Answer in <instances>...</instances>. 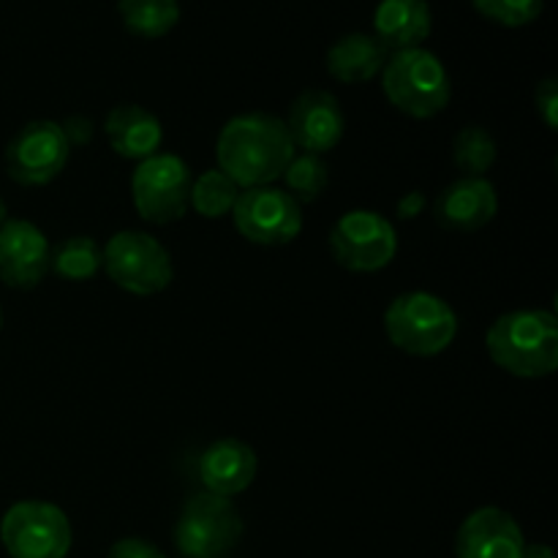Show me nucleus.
<instances>
[{
  "instance_id": "obj_12",
  "label": "nucleus",
  "mask_w": 558,
  "mask_h": 558,
  "mask_svg": "<svg viewBox=\"0 0 558 558\" xmlns=\"http://www.w3.org/2000/svg\"><path fill=\"white\" fill-rule=\"evenodd\" d=\"M283 125H287L294 150L300 147L303 153L322 156L343 140L347 118H343L341 104L332 93L314 87V90H303L294 98Z\"/></svg>"
},
{
  "instance_id": "obj_5",
  "label": "nucleus",
  "mask_w": 558,
  "mask_h": 558,
  "mask_svg": "<svg viewBox=\"0 0 558 558\" xmlns=\"http://www.w3.org/2000/svg\"><path fill=\"white\" fill-rule=\"evenodd\" d=\"M104 272L114 287L140 294V298L163 292L174 278L172 256L163 248L161 240L147 232H134V229H125L107 240Z\"/></svg>"
},
{
  "instance_id": "obj_20",
  "label": "nucleus",
  "mask_w": 558,
  "mask_h": 558,
  "mask_svg": "<svg viewBox=\"0 0 558 558\" xmlns=\"http://www.w3.org/2000/svg\"><path fill=\"white\" fill-rule=\"evenodd\" d=\"M104 270V248L87 234H74L49 254V272L69 283H85Z\"/></svg>"
},
{
  "instance_id": "obj_24",
  "label": "nucleus",
  "mask_w": 558,
  "mask_h": 558,
  "mask_svg": "<svg viewBox=\"0 0 558 558\" xmlns=\"http://www.w3.org/2000/svg\"><path fill=\"white\" fill-rule=\"evenodd\" d=\"M238 196L240 189L221 172V169H207V172H202L199 178H194V183H191L189 205L194 207L202 218L218 221V218L232 213Z\"/></svg>"
},
{
  "instance_id": "obj_32",
  "label": "nucleus",
  "mask_w": 558,
  "mask_h": 558,
  "mask_svg": "<svg viewBox=\"0 0 558 558\" xmlns=\"http://www.w3.org/2000/svg\"><path fill=\"white\" fill-rule=\"evenodd\" d=\"M0 327H3V311H0Z\"/></svg>"
},
{
  "instance_id": "obj_19",
  "label": "nucleus",
  "mask_w": 558,
  "mask_h": 558,
  "mask_svg": "<svg viewBox=\"0 0 558 558\" xmlns=\"http://www.w3.org/2000/svg\"><path fill=\"white\" fill-rule=\"evenodd\" d=\"M387 49L368 33H347L327 52V71L343 85H360L381 74Z\"/></svg>"
},
{
  "instance_id": "obj_27",
  "label": "nucleus",
  "mask_w": 558,
  "mask_h": 558,
  "mask_svg": "<svg viewBox=\"0 0 558 558\" xmlns=\"http://www.w3.org/2000/svg\"><path fill=\"white\" fill-rule=\"evenodd\" d=\"M107 558H167L153 543L140 537H123L109 548Z\"/></svg>"
},
{
  "instance_id": "obj_16",
  "label": "nucleus",
  "mask_w": 558,
  "mask_h": 558,
  "mask_svg": "<svg viewBox=\"0 0 558 558\" xmlns=\"http://www.w3.org/2000/svg\"><path fill=\"white\" fill-rule=\"evenodd\" d=\"M256 472H259V461H256L254 447L240 439H218L202 452L199 477L207 494L232 499L251 488Z\"/></svg>"
},
{
  "instance_id": "obj_11",
  "label": "nucleus",
  "mask_w": 558,
  "mask_h": 558,
  "mask_svg": "<svg viewBox=\"0 0 558 558\" xmlns=\"http://www.w3.org/2000/svg\"><path fill=\"white\" fill-rule=\"evenodd\" d=\"M71 145L65 142L60 123L52 120H31L16 131L5 147V169L16 185L38 189L49 185L65 169Z\"/></svg>"
},
{
  "instance_id": "obj_10",
  "label": "nucleus",
  "mask_w": 558,
  "mask_h": 558,
  "mask_svg": "<svg viewBox=\"0 0 558 558\" xmlns=\"http://www.w3.org/2000/svg\"><path fill=\"white\" fill-rule=\"evenodd\" d=\"M232 221L248 243L276 248L303 232V210L278 185L243 189L232 207Z\"/></svg>"
},
{
  "instance_id": "obj_15",
  "label": "nucleus",
  "mask_w": 558,
  "mask_h": 558,
  "mask_svg": "<svg viewBox=\"0 0 558 558\" xmlns=\"http://www.w3.org/2000/svg\"><path fill=\"white\" fill-rule=\"evenodd\" d=\"M499 213V194L488 178H458L441 189L434 218L447 232H477Z\"/></svg>"
},
{
  "instance_id": "obj_21",
  "label": "nucleus",
  "mask_w": 558,
  "mask_h": 558,
  "mask_svg": "<svg viewBox=\"0 0 558 558\" xmlns=\"http://www.w3.org/2000/svg\"><path fill=\"white\" fill-rule=\"evenodd\" d=\"M118 14L134 36L161 38L180 22V3L178 0H118Z\"/></svg>"
},
{
  "instance_id": "obj_18",
  "label": "nucleus",
  "mask_w": 558,
  "mask_h": 558,
  "mask_svg": "<svg viewBox=\"0 0 558 558\" xmlns=\"http://www.w3.org/2000/svg\"><path fill=\"white\" fill-rule=\"evenodd\" d=\"M434 27L428 0H381L374 14V38L385 49L423 47Z\"/></svg>"
},
{
  "instance_id": "obj_13",
  "label": "nucleus",
  "mask_w": 558,
  "mask_h": 558,
  "mask_svg": "<svg viewBox=\"0 0 558 558\" xmlns=\"http://www.w3.org/2000/svg\"><path fill=\"white\" fill-rule=\"evenodd\" d=\"M47 234L25 218H9L0 227V281L14 289H33L49 272Z\"/></svg>"
},
{
  "instance_id": "obj_25",
  "label": "nucleus",
  "mask_w": 558,
  "mask_h": 558,
  "mask_svg": "<svg viewBox=\"0 0 558 558\" xmlns=\"http://www.w3.org/2000/svg\"><path fill=\"white\" fill-rule=\"evenodd\" d=\"M472 3L485 20L496 22V25L523 27L532 25L543 14L545 0H472Z\"/></svg>"
},
{
  "instance_id": "obj_3",
  "label": "nucleus",
  "mask_w": 558,
  "mask_h": 558,
  "mask_svg": "<svg viewBox=\"0 0 558 558\" xmlns=\"http://www.w3.org/2000/svg\"><path fill=\"white\" fill-rule=\"evenodd\" d=\"M381 90L398 112L428 120L445 112L452 98V82L445 63L430 49L414 47L387 58L381 69Z\"/></svg>"
},
{
  "instance_id": "obj_7",
  "label": "nucleus",
  "mask_w": 558,
  "mask_h": 558,
  "mask_svg": "<svg viewBox=\"0 0 558 558\" xmlns=\"http://www.w3.org/2000/svg\"><path fill=\"white\" fill-rule=\"evenodd\" d=\"M71 539L69 515L52 501H16L0 521V543L11 558H65Z\"/></svg>"
},
{
  "instance_id": "obj_28",
  "label": "nucleus",
  "mask_w": 558,
  "mask_h": 558,
  "mask_svg": "<svg viewBox=\"0 0 558 558\" xmlns=\"http://www.w3.org/2000/svg\"><path fill=\"white\" fill-rule=\"evenodd\" d=\"M60 129H63L65 142H69L71 147H85L87 142L93 140V134H96V125H93V120L85 118V114H71L65 123H60Z\"/></svg>"
},
{
  "instance_id": "obj_14",
  "label": "nucleus",
  "mask_w": 558,
  "mask_h": 558,
  "mask_svg": "<svg viewBox=\"0 0 558 558\" xmlns=\"http://www.w3.org/2000/svg\"><path fill=\"white\" fill-rule=\"evenodd\" d=\"M526 539L510 512L480 507L456 534V558H521Z\"/></svg>"
},
{
  "instance_id": "obj_29",
  "label": "nucleus",
  "mask_w": 558,
  "mask_h": 558,
  "mask_svg": "<svg viewBox=\"0 0 558 558\" xmlns=\"http://www.w3.org/2000/svg\"><path fill=\"white\" fill-rule=\"evenodd\" d=\"M425 210V194L423 191H409V194L401 196V202H398V216L401 218H417L420 213Z\"/></svg>"
},
{
  "instance_id": "obj_9",
  "label": "nucleus",
  "mask_w": 558,
  "mask_h": 558,
  "mask_svg": "<svg viewBox=\"0 0 558 558\" xmlns=\"http://www.w3.org/2000/svg\"><path fill=\"white\" fill-rule=\"evenodd\" d=\"M330 251L352 272H379L396 259V227L376 210H349L332 223Z\"/></svg>"
},
{
  "instance_id": "obj_1",
  "label": "nucleus",
  "mask_w": 558,
  "mask_h": 558,
  "mask_svg": "<svg viewBox=\"0 0 558 558\" xmlns=\"http://www.w3.org/2000/svg\"><path fill=\"white\" fill-rule=\"evenodd\" d=\"M294 153L283 120L267 112L238 114L223 125L216 142L218 169L240 191L276 183Z\"/></svg>"
},
{
  "instance_id": "obj_4",
  "label": "nucleus",
  "mask_w": 558,
  "mask_h": 558,
  "mask_svg": "<svg viewBox=\"0 0 558 558\" xmlns=\"http://www.w3.org/2000/svg\"><path fill=\"white\" fill-rule=\"evenodd\" d=\"M390 343L412 357H436L458 336V316L447 300L430 292L398 294L385 311Z\"/></svg>"
},
{
  "instance_id": "obj_26",
  "label": "nucleus",
  "mask_w": 558,
  "mask_h": 558,
  "mask_svg": "<svg viewBox=\"0 0 558 558\" xmlns=\"http://www.w3.org/2000/svg\"><path fill=\"white\" fill-rule=\"evenodd\" d=\"M534 104H537V112L543 118V123L548 125L550 131L558 129V82L556 76H548L537 85V93H534Z\"/></svg>"
},
{
  "instance_id": "obj_30",
  "label": "nucleus",
  "mask_w": 558,
  "mask_h": 558,
  "mask_svg": "<svg viewBox=\"0 0 558 558\" xmlns=\"http://www.w3.org/2000/svg\"><path fill=\"white\" fill-rule=\"evenodd\" d=\"M521 558H556V554H554V548H550V545L534 543V545H526V548H523Z\"/></svg>"
},
{
  "instance_id": "obj_17",
  "label": "nucleus",
  "mask_w": 558,
  "mask_h": 558,
  "mask_svg": "<svg viewBox=\"0 0 558 558\" xmlns=\"http://www.w3.org/2000/svg\"><path fill=\"white\" fill-rule=\"evenodd\" d=\"M104 131H107L112 150L120 158H129V161H145V158L156 156L161 150V120L150 109L140 107V104H118L107 114Z\"/></svg>"
},
{
  "instance_id": "obj_23",
  "label": "nucleus",
  "mask_w": 558,
  "mask_h": 558,
  "mask_svg": "<svg viewBox=\"0 0 558 558\" xmlns=\"http://www.w3.org/2000/svg\"><path fill=\"white\" fill-rule=\"evenodd\" d=\"M281 178L287 183L283 191L298 205H311V202H316L325 194L327 183H330V169H327L322 156H314V153H294Z\"/></svg>"
},
{
  "instance_id": "obj_22",
  "label": "nucleus",
  "mask_w": 558,
  "mask_h": 558,
  "mask_svg": "<svg viewBox=\"0 0 558 558\" xmlns=\"http://www.w3.org/2000/svg\"><path fill=\"white\" fill-rule=\"evenodd\" d=\"M499 156L494 134L485 125H466L452 140V161L461 169L463 178H485Z\"/></svg>"
},
{
  "instance_id": "obj_6",
  "label": "nucleus",
  "mask_w": 558,
  "mask_h": 558,
  "mask_svg": "<svg viewBox=\"0 0 558 558\" xmlns=\"http://www.w3.org/2000/svg\"><path fill=\"white\" fill-rule=\"evenodd\" d=\"M243 537V518L232 499L194 494L183 505L174 526V548L183 558H221Z\"/></svg>"
},
{
  "instance_id": "obj_2",
  "label": "nucleus",
  "mask_w": 558,
  "mask_h": 558,
  "mask_svg": "<svg viewBox=\"0 0 558 558\" xmlns=\"http://www.w3.org/2000/svg\"><path fill=\"white\" fill-rule=\"evenodd\" d=\"M485 349L507 374L543 379L558 368V319L550 311H510L488 327Z\"/></svg>"
},
{
  "instance_id": "obj_8",
  "label": "nucleus",
  "mask_w": 558,
  "mask_h": 558,
  "mask_svg": "<svg viewBox=\"0 0 558 558\" xmlns=\"http://www.w3.org/2000/svg\"><path fill=\"white\" fill-rule=\"evenodd\" d=\"M191 183H194L191 167L174 153H156L145 158L136 163L131 174V196H134L136 213L147 223H158V227L180 221L191 207Z\"/></svg>"
},
{
  "instance_id": "obj_31",
  "label": "nucleus",
  "mask_w": 558,
  "mask_h": 558,
  "mask_svg": "<svg viewBox=\"0 0 558 558\" xmlns=\"http://www.w3.org/2000/svg\"><path fill=\"white\" fill-rule=\"evenodd\" d=\"M5 221H9V207H5V202L0 199V227H3Z\"/></svg>"
}]
</instances>
